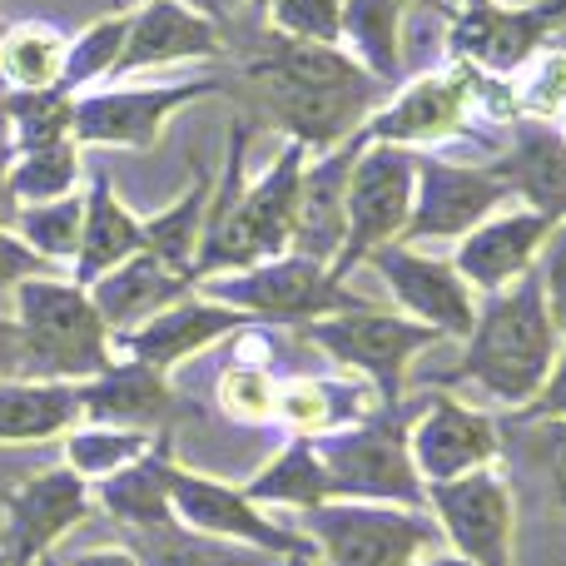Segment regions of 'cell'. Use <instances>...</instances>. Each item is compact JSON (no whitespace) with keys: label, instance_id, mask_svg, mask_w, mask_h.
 <instances>
[{"label":"cell","instance_id":"74e56055","mask_svg":"<svg viewBox=\"0 0 566 566\" xmlns=\"http://www.w3.org/2000/svg\"><path fill=\"white\" fill-rule=\"evenodd\" d=\"M274 25L289 40L333 45L343 35V6L338 0H274Z\"/></svg>","mask_w":566,"mask_h":566},{"label":"cell","instance_id":"ba28073f","mask_svg":"<svg viewBox=\"0 0 566 566\" xmlns=\"http://www.w3.org/2000/svg\"><path fill=\"white\" fill-rule=\"evenodd\" d=\"M308 527L323 537L333 566H412L418 547L438 542L422 517L388 507H308Z\"/></svg>","mask_w":566,"mask_h":566},{"label":"cell","instance_id":"4fadbf2b","mask_svg":"<svg viewBox=\"0 0 566 566\" xmlns=\"http://www.w3.org/2000/svg\"><path fill=\"white\" fill-rule=\"evenodd\" d=\"M478 80H482V70L458 60V65L442 70V75H428V80H418V85H408L382 115H373L368 125H363V135L378 139V145H408V139L448 135V129H458L462 115H468L472 95H478Z\"/></svg>","mask_w":566,"mask_h":566},{"label":"cell","instance_id":"f907efd6","mask_svg":"<svg viewBox=\"0 0 566 566\" xmlns=\"http://www.w3.org/2000/svg\"><path fill=\"white\" fill-rule=\"evenodd\" d=\"M185 6H195L199 15H224V0H185Z\"/></svg>","mask_w":566,"mask_h":566},{"label":"cell","instance_id":"816d5d0a","mask_svg":"<svg viewBox=\"0 0 566 566\" xmlns=\"http://www.w3.org/2000/svg\"><path fill=\"white\" fill-rule=\"evenodd\" d=\"M428 566H472L468 557H442V562H428Z\"/></svg>","mask_w":566,"mask_h":566},{"label":"cell","instance_id":"6da1fadb","mask_svg":"<svg viewBox=\"0 0 566 566\" xmlns=\"http://www.w3.org/2000/svg\"><path fill=\"white\" fill-rule=\"evenodd\" d=\"M249 80L259 85L269 115L293 135V145H338V135H353L358 119L373 105V75L358 70L333 45L274 35L264 55L249 60Z\"/></svg>","mask_w":566,"mask_h":566},{"label":"cell","instance_id":"52a82bcc","mask_svg":"<svg viewBox=\"0 0 566 566\" xmlns=\"http://www.w3.org/2000/svg\"><path fill=\"white\" fill-rule=\"evenodd\" d=\"M308 338L318 343V348H328L338 363H353V368H363L368 378H378L382 402L392 408V402H398L402 363H408L412 353H422L428 343H438V328L358 308V313H338V318L308 323Z\"/></svg>","mask_w":566,"mask_h":566},{"label":"cell","instance_id":"d6986e66","mask_svg":"<svg viewBox=\"0 0 566 566\" xmlns=\"http://www.w3.org/2000/svg\"><path fill=\"white\" fill-rule=\"evenodd\" d=\"M165 488H169V502L179 507V517H189L195 527L224 532V537H244V542H254V547H264V552H283V557H293V552H308L298 537H289V532H279L274 522L259 517V512L249 507V497L219 488V482L189 478V472L169 468L165 472Z\"/></svg>","mask_w":566,"mask_h":566},{"label":"cell","instance_id":"d4e9b609","mask_svg":"<svg viewBox=\"0 0 566 566\" xmlns=\"http://www.w3.org/2000/svg\"><path fill=\"white\" fill-rule=\"evenodd\" d=\"M145 249V229L125 214V205L115 199L109 179L99 175L95 189H90V205H85V229H80V283H95L105 279L115 264H125L129 254Z\"/></svg>","mask_w":566,"mask_h":566},{"label":"cell","instance_id":"db71d44e","mask_svg":"<svg viewBox=\"0 0 566 566\" xmlns=\"http://www.w3.org/2000/svg\"><path fill=\"white\" fill-rule=\"evenodd\" d=\"M289 566H313V562H308V552H293V557H289Z\"/></svg>","mask_w":566,"mask_h":566},{"label":"cell","instance_id":"b9f144b4","mask_svg":"<svg viewBox=\"0 0 566 566\" xmlns=\"http://www.w3.org/2000/svg\"><path fill=\"white\" fill-rule=\"evenodd\" d=\"M542 289H547V308L552 323L566 328V219L552 229L547 239V264H542Z\"/></svg>","mask_w":566,"mask_h":566},{"label":"cell","instance_id":"836d02e7","mask_svg":"<svg viewBox=\"0 0 566 566\" xmlns=\"http://www.w3.org/2000/svg\"><path fill=\"white\" fill-rule=\"evenodd\" d=\"M139 552L149 566H264L259 552H234V547H214V542L185 537L165 522V527H139Z\"/></svg>","mask_w":566,"mask_h":566},{"label":"cell","instance_id":"9f6ffc18","mask_svg":"<svg viewBox=\"0 0 566 566\" xmlns=\"http://www.w3.org/2000/svg\"><path fill=\"white\" fill-rule=\"evenodd\" d=\"M468 6H482V0H468Z\"/></svg>","mask_w":566,"mask_h":566},{"label":"cell","instance_id":"1f68e13d","mask_svg":"<svg viewBox=\"0 0 566 566\" xmlns=\"http://www.w3.org/2000/svg\"><path fill=\"white\" fill-rule=\"evenodd\" d=\"M10 109V135L20 139V149H45L60 145L65 129L75 125V99L65 90H20L6 99Z\"/></svg>","mask_w":566,"mask_h":566},{"label":"cell","instance_id":"ee69618b","mask_svg":"<svg viewBox=\"0 0 566 566\" xmlns=\"http://www.w3.org/2000/svg\"><path fill=\"white\" fill-rule=\"evenodd\" d=\"M527 418H557L566 422V353H562V363L547 373V382H542V392L532 398V408H527Z\"/></svg>","mask_w":566,"mask_h":566},{"label":"cell","instance_id":"5b68a950","mask_svg":"<svg viewBox=\"0 0 566 566\" xmlns=\"http://www.w3.org/2000/svg\"><path fill=\"white\" fill-rule=\"evenodd\" d=\"M323 468H328L333 492L343 497H392L418 507L422 502V482L412 468L408 438L392 418H378L358 432H343L323 448Z\"/></svg>","mask_w":566,"mask_h":566},{"label":"cell","instance_id":"f5cc1de1","mask_svg":"<svg viewBox=\"0 0 566 566\" xmlns=\"http://www.w3.org/2000/svg\"><path fill=\"white\" fill-rule=\"evenodd\" d=\"M418 6H438V10H452L458 0H418Z\"/></svg>","mask_w":566,"mask_h":566},{"label":"cell","instance_id":"f1b7e54d","mask_svg":"<svg viewBox=\"0 0 566 566\" xmlns=\"http://www.w3.org/2000/svg\"><path fill=\"white\" fill-rule=\"evenodd\" d=\"M165 472L169 462L165 458H145L139 468H125V472H109L99 497L109 502V512L135 527H165L169 522V488H165Z\"/></svg>","mask_w":566,"mask_h":566},{"label":"cell","instance_id":"7bdbcfd3","mask_svg":"<svg viewBox=\"0 0 566 566\" xmlns=\"http://www.w3.org/2000/svg\"><path fill=\"white\" fill-rule=\"evenodd\" d=\"M45 259L40 254H30L20 239H10L6 229H0V293L6 289H20L25 279H45Z\"/></svg>","mask_w":566,"mask_h":566},{"label":"cell","instance_id":"5bb4252c","mask_svg":"<svg viewBox=\"0 0 566 566\" xmlns=\"http://www.w3.org/2000/svg\"><path fill=\"white\" fill-rule=\"evenodd\" d=\"M373 269H382V279L392 283V293L402 298V308L418 313V323L438 333H472L478 313H472L468 283L452 264H438V259H422L412 249L382 244L373 249Z\"/></svg>","mask_w":566,"mask_h":566},{"label":"cell","instance_id":"277c9868","mask_svg":"<svg viewBox=\"0 0 566 566\" xmlns=\"http://www.w3.org/2000/svg\"><path fill=\"white\" fill-rule=\"evenodd\" d=\"M412 189H418V159L408 149H398V145L363 149L348 175V239L338 249L333 279L343 283V274L358 259H368L373 249H382L392 234L408 229Z\"/></svg>","mask_w":566,"mask_h":566},{"label":"cell","instance_id":"9c48e42d","mask_svg":"<svg viewBox=\"0 0 566 566\" xmlns=\"http://www.w3.org/2000/svg\"><path fill=\"white\" fill-rule=\"evenodd\" d=\"M219 303H239L264 318H313V313H358L368 303L358 293H343V283L323 274L313 259H279L269 269H254L244 279H219L214 283Z\"/></svg>","mask_w":566,"mask_h":566},{"label":"cell","instance_id":"44dd1931","mask_svg":"<svg viewBox=\"0 0 566 566\" xmlns=\"http://www.w3.org/2000/svg\"><path fill=\"white\" fill-rule=\"evenodd\" d=\"M244 323V313L239 308H224V303H175V308H165L159 318H149L139 333H129V353H135V363H149V368H169V363L189 358V353H199L209 338H219V333L239 328Z\"/></svg>","mask_w":566,"mask_h":566},{"label":"cell","instance_id":"8fae6325","mask_svg":"<svg viewBox=\"0 0 566 566\" xmlns=\"http://www.w3.org/2000/svg\"><path fill=\"white\" fill-rule=\"evenodd\" d=\"M512 189L492 169H452L438 159H418V205L408 214V239H448L478 229Z\"/></svg>","mask_w":566,"mask_h":566},{"label":"cell","instance_id":"7c38bea8","mask_svg":"<svg viewBox=\"0 0 566 566\" xmlns=\"http://www.w3.org/2000/svg\"><path fill=\"white\" fill-rule=\"evenodd\" d=\"M219 90L214 80H195V85H169V90H109V95L75 99V135L90 145H135L149 149L165 129V119L179 105Z\"/></svg>","mask_w":566,"mask_h":566},{"label":"cell","instance_id":"11a10c76","mask_svg":"<svg viewBox=\"0 0 566 566\" xmlns=\"http://www.w3.org/2000/svg\"><path fill=\"white\" fill-rule=\"evenodd\" d=\"M0 566H10V557H6V552H0Z\"/></svg>","mask_w":566,"mask_h":566},{"label":"cell","instance_id":"603a6c76","mask_svg":"<svg viewBox=\"0 0 566 566\" xmlns=\"http://www.w3.org/2000/svg\"><path fill=\"white\" fill-rule=\"evenodd\" d=\"M189 289L185 274H175V269H165L155 254H129L125 264H115L105 279H95V308L105 323H115V328H129V323L149 318L155 308H165V303H175L179 293Z\"/></svg>","mask_w":566,"mask_h":566},{"label":"cell","instance_id":"4dcf8cb0","mask_svg":"<svg viewBox=\"0 0 566 566\" xmlns=\"http://www.w3.org/2000/svg\"><path fill=\"white\" fill-rule=\"evenodd\" d=\"M249 497H264V502H293V507H318L323 497H333V482H328V468L313 448H289L264 478L249 482Z\"/></svg>","mask_w":566,"mask_h":566},{"label":"cell","instance_id":"2e32d148","mask_svg":"<svg viewBox=\"0 0 566 566\" xmlns=\"http://www.w3.org/2000/svg\"><path fill=\"white\" fill-rule=\"evenodd\" d=\"M412 468L428 482H452L462 472H478L497 452V428L482 412L458 408L452 398H432V412L408 442Z\"/></svg>","mask_w":566,"mask_h":566},{"label":"cell","instance_id":"83f0119b","mask_svg":"<svg viewBox=\"0 0 566 566\" xmlns=\"http://www.w3.org/2000/svg\"><path fill=\"white\" fill-rule=\"evenodd\" d=\"M65 75V45L45 25H20L0 40V80L15 90H55Z\"/></svg>","mask_w":566,"mask_h":566},{"label":"cell","instance_id":"60d3db41","mask_svg":"<svg viewBox=\"0 0 566 566\" xmlns=\"http://www.w3.org/2000/svg\"><path fill=\"white\" fill-rule=\"evenodd\" d=\"M219 398H224V408L234 412V418H264L269 408H274V392H269V378L259 368H229L224 382H219Z\"/></svg>","mask_w":566,"mask_h":566},{"label":"cell","instance_id":"d590c367","mask_svg":"<svg viewBox=\"0 0 566 566\" xmlns=\"http://www.w3.org/2000/svg\"><path fill=\"white\" fill-rule=\"evenodd\" d=\"M512 95H517V115H532L542 125L566 115V50H542Z\"/></svg>","mask_w":566,"mask_h":566},{"label":"cell","instance_id":"ffe728a7","mask_svg":"<svg viewBox=\"0 0 566 566\" xmlns=\"http://www.w3.org/2000/svg\"><path fill=\"white\" fill-rule=\"evenodd\" d=\"M219 30L209 15L185 10V0H149L135 20H129L125 50H119L109 75H129V70H149L165 60H189V55H214Z\"/></svg>","mask_w":566,"mask_h":566},{"label":"cell","instance_id":"9a60e30c","mask_svg":"<svg viewBox=\"0 0 566 566\" xmlns=\"http://www.w3.org/2000/svg\"><path fill=\"white\" fill-rule=\"evenodd\" d=\"M363 149H368V135L358 129L338 155H328L323 165H313L308 175H303L298 214H293V244H298V254L313 259V264L338 259L343 239H348V175Z\"/></svg>","mask_w":566,"mask_h":566},{"label":"cell","instance_id":"681fc988","mask_svg":"<svg viewBox=\"0 0 566 566\" xmlns=\"http://www.w3.org/2000/svg\"><path fill=\"white\" fill-rule=\"evenodd\" d=\"M6 80H0V149H6L10 145V109H6Z\"/></svg>","mask_w":566,"mask_h":566},{"label":"cell","instance_id":"484cf974","mask_svg":"<svg viewBox=\"0 0 566 566\" xmlns=\"http://www.w3.org/2000/svg\"><path fill=\"white\" fill-rule=\"evenodd\" d=\"M80 412V388L60 382H0V442H40L70 428Z\"/></svg>","mask_w":566,"mask_h":566},{"label":"cell","instance_id":"ac0fdd59","mask_svg":"<svg viewBox=\"0 0 566 566\" xmlns=\"http://www.w3.org/2000/svg\"><path fill=\"white\" fill-rule=\"evenodd\" d=\"M557 219L537 214V209H522L507 219H488L468 234V244L458 249V274L472 279L478 289H507L512 279H522L532 269V254L552 239Z\"/></svg>","mask_w":566,"mask_h":566},{"label":"cell","instance_id":"e0dca14e","mask_svg":"<svg viewBox=\"0 0 566 566\" xmlns=\"http://www.w3.org/2000/svg\"><path fill=\"white\" fill-rule=\"evenodd\" d=\"M6 507H10L6 557H10V566H30L35 557H45L60 532L85 517V488H80L75 472L55 468V472H45V478L25 482Z\"/></svg>","mask_w":566,"mask_h":566},{"label":"cell","instance_id":"7402d4cb","mask_svg":"<svg viewBox=\"0 0 566 566\" xmlns=\"http://www.w3.org/2000/svg\"><path fill=\"white\" fill-rule=\"evenodd\" d=\"M492 175L512 189V195H527L532 209L547 219H566V139L552 129H527L517 135V145L492 165Z\"/></svg>","mask_w":566,"mask_h":566},{"label":"cell","instance_id":"4316f807","mask_svg":"<svg viewBox=\"0 0 566 566\" xmlns=\"http://www.w3.org/2000/svg\"><path fill=\"white\" fill-rule=\"evenodd\" d=\"M205 214H209V175L199 169L189 195L179 199L175 209H165L159 219H149L145 229V254H155L165 269L175 274L195 279V254H199V239H205Z\"/></svg>","mask_w":566,"mask_h":566},{"label":"cell","instance_id":"f6af8a7d","mask_svg":"<svg viewBox=\"0 0 566 566\" xmlns=\"http://www.w3.org/2000/svg\"><path fill=\"white\" fill-rule=\"evenodd\" d=\"M6 373H25V343H20V323L0 318V378Z\"/></svg>","mask_w":566,"mask_h":566},{"label":"cell","instance_id":"3957f363","mask_svg":"<svg viewBox=\"0 0 566 566\" xmlns=\"http://www.w3.org/2000/svg\"><path fill=\"white\" fill-rule=\"evenodd\" d=\"M20 343H25V373L40 378H95L109 368L105 318L75 289L55 279H25L15 289Z\"/></svg>","mask_w":566,"mask_h":566},{"label":"cell","instance_id":"ab89813d","mask_svg":"<svg viewBox=\"0 0 566 566\" xmlns=\"http://www.w3.org/2000/svg\"><path fill=\"white\" fill-rule=\"evenodd\" d=\"M333 392L323 388V382H293L289 392L279 398V418L289 422V428H303V432H318L333 422Z\"/></svg>","mask_w":566,"mask_h":566},{"label":"cell","instance_id":"bcb514c9","mask_svg":"<svg viewBox=\"0 0 566 566\" xmlns=\"http://www.w3.org/2000/svg\"><path fill=\"white\" fill-rule=\"evenodd\" d=\"M547 468H552V492H557V507L566 512V428H552V438H547Z\"/></svg>","mask_w":566,"mask_h":566},{"label":"cell","instance_id":"6f0895ef","mask_svg":"<svg viewBox=\"0 0 566 566\" xmlns=\"http://www.w3.org/2000/svg\"><path fill=\"white\" fill-rule=\"evenodd\" d=\"M224 6H229V0H224ZM254 6H259V0H254Z\"/></svg>","mask_w":566,"mask_h":566},{"label":"cell","instance_id":"7dc6e473","mask_svg":"<svg viewBox=\"0 0 566 566\" xmlns=\"http://www.w3.org/2000/svg\"><path fill=\"white\" fill-rule=\"evenodd\" d=\"M75 566H139L129 552H95V557H75Z\"/></svg>","mask_w":566,"mask_h":566},{"label":"cell","instance_id":"8992f818","mask_svg":"<svg viewBox=\"0 0 566 566\" xmlns=\"http://www.w3.org/2000/svg\"><path fill=\"white\" fill-rule=\"evenodd\" d=\"M562 20H566V0H542V6H522V10H492L482 0V6H468L452 20L448 40L462 65L502 80V75H517L537 55L547 30H557Z\"/></svg>","mask_w":566,"mask_h":566},{"label":"cell","instance_id":"f35d334b","mask_svg":"<svg viewBox=\"0 0 566 566\" xmlns=\"http://www.w3.org/2000/svg\"><path fill=\"white\" fill-rule=\"evenodd\" d=\"M145 452V432H80V438H70V462H75L80 472H95V478H109V472H119L129 458H139Z\"/></svg>","mask_w":566,"mask_h":566},{"label":"cell","instance_id":"680465c9","mask_svg":"<svg viewBox=\"0 0 566 566\" xmlns=\"http://www.w3.org/2000/svg\"><path fill=\"white\" fill-rule=\"evenodd\" d=\"M562 139H566V129H562Z\"/></svg>","mask_w":566,"mask_h":566},{"label":"cell","instance_id":"cb8c5ba5","mask_svg":"<svg viewBox=\"0 0 566 566\" xmlns=\"http://www.w3.org/2000/svg\"><path fill=\"white\" fill-rule=\"evenodd\" d=\"M80 408H90L99 422H125V428L139 432L175 412V392L165 388L159 368L129 363V368H105L99 382L80 388Z\"/></svg>","mask_w":566,"mask_h":566},{"label":"cell","instance_id":"d6a6232c","mask_svg":"<svg viewBox=\"0 0 566 566\" xmlns=\"http://www.w3.org/2000/svg\"><path fill=\"white\" fill-rule=\"evenodd\" d=\"M75 145L60 139V145H45V149H25L15 169L6 175V189L10 199H30V205H50V199H65V189L75 185Z\"/></svg>","mask_w":566,"mask_h":566},{"label":"cell","instance_id":"c3c4849f","mask_svg":"<svg viewBox=\"0 0 566 566\" xmlns=\"http://www.w3.org/2000/svg\"><path fill=\"white\" fill-rule=\"evenodd\" d=\"M15 214H20V205L10 199V189H6V165H0V224H15Z\"/></svg>","mask_w":566,"mask_h":566},{"label":"cell","instance_id":"e575fe53","mask_svg":"<svg viewBox=\"0 0 566 566\" xmlns=\"http://www.w3.org/2000/svg\"><path fill=\"white\" fill-rule=\"evenodd\" d=\"M15 224H20V234L35 244L40 259H65V254H80L85 205H75V199H50V205L20 209Z\"/></svg>","mask_w":566,"mask_h":566},{"label":"cell","instance_id":"30bf717a","mask_svg":"<svg viewBox=\"0 0 566 566\" xmlns=\"http://www.w3.org/2000/svg\"><path fill=\"white\" fill-rule=\"evenodd\" d=\"M432 507L472 566H512V497L502 478L478 468L452 482H432Z\"/></svg>","mask_w":566,"mask_h":566},{"label":"cell","instance_id":"7a4b0ae2","mask_svg":"<svg viewBox=\"0 0 566 566\" xmlns=\"http://www.w3.org/2000/svg\"><path fill=\"white\" fill-rule=\"evenodd\" d=\"M468 358L458 378H478L497 402H532L557 363V323L547 308L542 274H522L507 293L488 303L468 333Z\"/></svg>","mask_w":566,"mask_h":566},{"label":"cell","instance_id":"f546056e","mask_svg":"<svg viewBox=\"0 0 566 566\" xmlns=\"http://www.w3.org/2000/svg\"><path fill=\"white\" fill-rule=\"evenodd\" d=\"M408 0H348L343 30H353L373 80H398V25Z\"/></svg>","mask_w":566,"mask_h":566},{"label":"cell","instance_id":"8d00e7d4","mask_svg":"<svg viewBox=\"0 0 566 566\" xmlns=\"http://www.w3.org/2000/svg\"><path fill=\"white\" fill-rule=\"evenodd\" d=\"M125 35H129V20H105V25L85 30V40H80L75 50H65V75H60V90L85 85V80L115 70L119 50H125Z\"/></svg>","mask_w":566,"mask_h":566}]
</instances>
